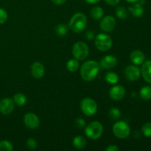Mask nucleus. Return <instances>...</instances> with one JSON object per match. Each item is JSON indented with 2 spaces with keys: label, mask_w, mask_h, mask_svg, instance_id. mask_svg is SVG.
Segmentation results:
<instances>
[{
  "label": "nucleus",
  "mask_w": 151,
  "mask_h": 151,
  "mask_svg": "<svg viewBox=\"0 0 151 151\" xmlns=\"http://www.w3.org/2000/svg\"><path fill=\"white\" fill-rule=\"evenodd\" d=\"M100 69V65L95 60H88L81 66V78L87 82L92 81L97 77Z\"/></svg>",
  "instance_id": "1"
},
{
  "label": "nucleus",
  "mask_w": 151,
  "mask_h": 151,
  "mask_svg": "<svg viewBox=\"0 0 151 151\" xmlns=\"http://www.w3.org/2000/svg\"><path fill=\"white\" fill-rule=\"evenodd\" d=\"M86 25V16L82 13H77L71 19L69 27L73 32H81L85 29Z\"/></svg>",
  "instance_id": "2"
},
{
  "label": "nucleus",
  "mask_w": 151,
  "mask_h": 151,
  "mask_svg": "<svg viewBox=\"0 0 151 151\" xmlns=\"http://www.w3.org/2000/svg\"><path fill=\"white\" fill-rule=\"evenodd\" d=\"M103 132V127L100 122L97 121L91 122L86 127L85 134L88 139H97L102 136Z\"/></svg>",
  "instance_id": "3"
},
{
  "label": "nucleus",
  "mask_w": 151,
  "mask_h": 151,
  "mask_svg": "<svg viewBox=\"0 0 151 151\" xmlns=\"http://www.w3.org/2000/svg\"><path fill=\"white\" fill-rule=\"evenodd\" d=\"M89 49L87 44L83 41L75 43L72 48V55L78 60H83L88 57Z\"/></svg>",
  "instance_id": "4"
},
{
  "label": "nucleus",
  "mask_w": 151,
  "mask_h": 151,
  "mask_svg": "<svg viewBox=\"0 0 151 151\" xmlns=\"http://www.w3.org/2000/svg\"><path fill=\"white\" fill-rule=\"evenodd\" d=\"M95 46L100 51L106 52L112 47V39L111 36L105 33H100L95 38Z\"/></svg>",
  "instance_id": "5"
},
{
  "label": "nucleus",
  "mask_w": 151,
  "mask_h": 151,
  "mask_svg": "<svg viewBox=\"0 0 151 151\" xmlns=\"http://www.w3.org/2000/svg\"><path fill=\"white\" fill-rule=\"evenodd\" d=\"M81 109L83 113L86 116H93L97 111V103L91 98L86 97L81 100Z\"/></svg>",
  "instance_id": "6"
},
{
  "label": "nucleus",
  "mask_w": 151,
  "mask_h": 151,
  "mask_svg": "<svg viewBox=\"0 0 151 151\" xmlns=\"http://www.w3.org/2000/svg\"><path fill=\"white\" fill-rule=\"evenodd\" d=\"M113 133L119 139H125L131 134V129L128 124L123 121H119L114 125Z\"/></svg>",
  "instance_id": "7"
},
{
  "label": "nucleus",
  "mask_w": 151,
  "mask_h": 151,
  "mask_svg": "<svg viewBox=\"0 0 151 151\" xmlns=\"http://www.w3.org/2000/svg\"><path fill=\"white\" fill-rule=\"evenodd\" d=\"M24 122L29 129H36L40 125V119L36 114L33 113H27L24 116Z\"/></svg>",
  "instance_id": "8"
},
{
  "label": "nucleus",
  "mask_w": 151,
  "mask_h": 151,
  "mask_svg": "<svg viewBox=\"0 0 151 151\" xmlns=\"http://www.w3.org/2000/svg\"><path fill=\"white\" fill-rule=\"evenodd\" d=\"M15 103L13 100L6 97L0 101V112L4 115H8L14 110Z\"/></svg>",
  "instance_id": "9"
},
{
  "label": "nucleus",
  "mask_w": 151,
  "mask_h": 151,
  "mask_svg": "<svg viewBox=\"0 0 151 151\" xmlns=\"http://www.w3.org/2000/svg\"><path fill=\"white\" fill-rule=\"evenodd\" d=\"M141 71L137 66L131 65L125 68V76L127 80L130 81H136L139 78Z\"/></svg>",
  "instance_id": "10"
},
{
  "label": "nucleus",
  "mask_w": 151,
  "mask_h": 151,
  "mask_svg": "<svg viewBox=\"0 0 151 151\" xmlns=\"http://www.w3.org/2000/svg\"><path fill=\"white\" fill-rule=\"evenodd\" d=\"M100 28L104 32H111L116 26V20L113 16H106L102 19L100 24Z\"/></svg>",
  "instance_id": "11"
},
{
  "label": "nucleus",
  "mask_w": 151,
  "mask_h": 151,
  "mask_svg": "<svg viewBox=\"0 0 151 151\" xmlns=\"http://www.w3.org/2000/svg\"><path fill=\"white\" fill-rule=\"evenodd\" d=\"M125 95V89L122 86H114L109 91V96L113 100L119 101Z\"/></svg>",
  "instance_id": "12"
},
{
  "label": "nucleus",
  "mask_w": 151,
  "mask_h": 151,
  "mask_svg": "<svg viewBox=\"0 0 151 151\" xmlns=\"http://www.w3.org/2000/svg\"><path fill=\"white\" fill-rule=\"evenodd\" d=\"M45 73V69L43 64L40 62H35L31 66V74L35 79H40L42 78Z\"/></svg>",
  "instance_id": "13"
},
{
  "label": "nucleus",
  "mask_w": 151,
  "mask_h": 151,
  "mask_svg": "<svg viewBox=\"0 0 151 151\" xmlns=\"http://www.w3.org/2000/svg\"><path fill=\"white\" fill-rule=\"evenodd\" d=\"M117 64V60L114 55H106L102 58L100 61V66L103 69H109L114 67Z\"/></svg>",
  "instance_id": "14"
},
{
  "label": "nucleus",
  "mask_w": 151,
  "mask_h": 151,
  "mask_svg": "<svg viewBox=\"0 0 151 151\" xmlns=\"http://www.w3.org/2000/svg\"><path fill=\"white\" fill-rule=\"evenodd\" d=\"M131 60L134 65H141L142 64L145 60V54L140 50H134L131 52V56H130Z\"/></svg>",
  "instance_id": "15"
},
{
  "label": "nucleus",
  "mask_w": 151,
  "mask_h": 151,
  "mask_svg": "<svg viewBox=\"0 0 151 151\" xmlns=\"http://www.w3.org/2000/svg\"><path fill=\"white\" fill-rule=\"evenodd\" d=\"M141 73L145 81L151 84V60L144 62L142 66Z\"/></svg>",
  "instance_id": "16"
},
{
  "label": "nucleus",
  "mask_w": 151,
  "mask_h": 151,
  "mask_svg": "<svg viewBox=\"0 0 151 151\" xmlns=\"http://www.w3.org/2000/svg\"><path fill=\"white\" fill-rule=\"evenodd\" d=\"M128 10L131 12V14L136 18H141L144 14V9L142 5L140 3H137L132 4L128 7Z\"/></svg>",
  "instance_id": "17"
},
{
  "label": "nucleus",
  "mask_w": 151,
  "mask_h": 151,
  "mask_svg": "<svg viewBox=\"0 0 151 151\" xmlns=\"http://www.w3.org/2000/svg\"><path fill=\"white\" fill-rule=\"evenodd\" d=\"M72 144L75 148L81 150V149H83L86 145V140L82 136H77L73 139Z\"/></svg>",
  "instance_id": "18"
},
{
  "label": "nucleus",
  "mask_w": 151,
  "mask_h": 151,
  "mask_svg": "<svg viewBox=\"0 0 151 151\" xmlns=\"http://www.w3.org/2000/svg\"><path fill=\"white\" fill-rule=\"evenodd\" d=\"M13 101L17 106H23L27 103V97L23 94L17 93L13 96Z\"/></svg>",
  "instance_id": "19"
},
{
  "label": "nucleus",
  "mask_w": 151,
  "mask_h": 151,
  "mask_svg": "<svg viewBox=\"0 0 151 151\" xmlns=\"http://www.w3.org/2000/svg\"><path fill=\"white\" fill-rule=\"evenodd\" d=\"M140 97L142 99L145 100H149L151 99V86H145L142 87L140 90Z\"/></svg>",
  "instance_id": "20"
},
{
  "label": "nucleus",
  "mask_w": 151,
  "mask_h": 151,
  "mask_svg": "<svg viewBox=\"0 0 151 151\" xmlns=\"http://www.w3.org/2000/svg\"><path fill=\"white\" fill-rule=\"evenodd\" d=\"M68 30H69V27L63 24H59L55 28V32L56 35H58V36L66 35L67 34Z\"/></svg>",
  "instance_id": "21"
},
{
  "label": "nucleus",
  "mask_w": 151,
  "mask_h": 151,
  "mask_svg": "<svg viewBox=\"0 0 151 151\" xmlns=\"http://www.w3.org/2000/svg\"><path fill=\"white\" fill-rule=\"evenodd\" d=\"M105 78H106V81L109 83L112 84V85L116 84L118 83V81H119V77H118V75L115 72H108L106 75Z\"/></svg>",
  "instance_id": "22"
},
{
  "label": "nucleus",
  "mask_w": 151,
  "mask_h": 151,
  "mask_svg": "<svg viewBox=\"0 0 151 151\" xmlns=\"http://www.w3.org/2000/svg\"><path fill=\"white\" fill-rule=\"evenodd\" d=\"M103 14H104V11H103V8L100 7H94L91 11V17L96 20L101 19L103 16Z\"/></svg>",
  "instance_id": "23"
},
{
  "label": "nucleus",
  "mask_w": 151,
  "mask_h": 151,
  "mask_svg": "<svg viewBox=\"0 0 151 151\" xmlns=\"http://www.w3.org/2000/svg\"><path fill=\"white\" fill-rule=\"evenodd\" d=\"M66 69L71 72H75L79 69V63L76 59H71L66 63Z\"/></svg>",
  "instance_id": "24"
},
{
  "label": "nucleus",
  "mask_w": 151,
  "mask_h": 151,
  "mask_svg": "<svg viewBox=\"0 0 151 151\" xmlns=\"http://www.w3.org/2000/svg\"><path fill=\"white\" fill-rule=\"evenodd\" d=\"M116 16L120 19H125L128 17V10L123 6H119L115 10Z\"/></svg>",
  "instance_id": "25"
},
{
  "label": "nucleus",
  "mask_w": 151,
  "mask_h": 151,
  "mask_svg": "<svg viewBox=\"0 0 151 151\" xmlns=\"http://www.w3.org/2000/svg\"><path fill=\"white\" fill-rule=\"evenodd\" d=\"M109 115L111 119H113V120H116V119H119L121 116L120 111L117 108H112L109 110Z\"/></svg>",
  "instance_id": "26"
},
{
  "label": "nucleus",
  "mask_w": 151,
  "mask_h": 151,
  "mask_svg": "<svg viewBox=\"0 0 151 151\" xmlns=\"http://www.w3.org/2000/svg\"><path fill=\"white\" fill-rule=\"evenodd\" d=\"M13 150V145L10 142L6 140L0 142V151H12Z\"/></svg>",
  "instance_id": "27"
},
{
  "label": "nucleus",
  "mask_w": 151,
  "mask_h": 151,
  "mask_svg": "<svg viewBox=\"0 0 151 151\" xmlns=\"http://www.w3.org/2000/svg\"><path fill=\"white\" fill-rule=\"evenodd\" d=\"M142 131L144 136L147 137H151V122H147L144 124L142 128Z\"/></svg>",
  "instance_id": "28"
},
{
  "label": "nucleus",
  "mask_w": 151,
  "mask_h": 151,
  "mask_svg": "<svg viewBox=\"0 0 151 151\" xmlns=\"http://www.w3.org/2000/svg\"><path fill=\"white\" fill-rule=\"evenodd\" d=\"M26 145L30 150H35L37 147V142L35 141V139L29 138L27 140Z\"/></svg>",
  "instance_id": "29"
},
{
  "label": "nucleus",
  "mask_w": 151,
  "mask_h": 151,
  "mask_svg": "<svg viewBox=\"0 0 151 151\" xmlns=\"http://www.w3.org/2000/svg\"><path fill=\"white\" fill-rule=\"evenodd\" d=\"M7 19V13L4 9L0 8V24L6 22Z\"/></svg>",
  "instance_id": "30"
},
{
  "label": "nucleus",
  "mask_w": 151,
  "mask_h": 151,
  "mask_svg": "<svg viewBox=\"0 0 151 151\" xmlns=\"http://www.w3.org/2000/svg\"><path fill=\"white\" fill-rule=\"evenodd\" d=\"M75 125H77L78 128H85L86 126V122L83 118H78L77 120L75 121Z\"/></svg>",
  "instance_id": "31"
},
{
  "label": "nucleus",
  "mask_w": 151,
  "mask_h": 151,
  "mask_svg": "<svg viewBox=\"0 0 151 151\" xmlns=\"http://www.w3.org/2000/svg\"><path fill=\"white\" fill-rule=\"evenodd\" d=\"M85 38L88 41H91L94 38V32L91 30L87 31L85 33Z\"/></svg>",
  "instance_id": "32"
},
{
  "label": "nucleus",
  "mask_w": 151,
  "mask_h": 151,
  "mask_svg": "<svg viewBox=\"0 0 151 151\" xmlns=\"http://www.w3.org/2000/svg\"><path fill=\"white\" fill-rule=\"evenodd\" d=\"M106 151H119V147H117L115 145H109L106 149Z\"/></svg>",
  "instance_id": "33"
},
{
  "label": "nucleus",
  "mask_w": 151,
  "mask_h": 151,
  "mask_svg": "<svg viewBox=\"0 0 151 151\" xmlns=\"http://www.w3.org/2000/svg\"><path fill=\"white\" fill-rule=\"evenodd\" d=\"M105 1H106V2L108 4H109V5L114 6L116 5V4L120 1V0H105Z\"/></svg>",
  "instance_id": "34"
},
{
  "label": "nucleus",
  "mask_w": 151,
  "mask_h": 151,
  "mask_svg": "<svg viewBox=\"0 0 151 151\" xmlns=\"http://www.w3.org/2000/svg\"><path fill=\"white\" fill-rule=\"evenodd\" d=\"M54 4H58V5H60V4H63L66 2V0H51Z\"/></svg>",
  "instance_id": "35"
},
{
  "label": "nucleus",
  "mask_w": 151,
  "mask_h": 151,
  "mask_svg": "<svg viewBox=\"0 0 151 151\" xmlns=\"http://www.w3.org/2000/svg\"><path fill=\"white\" fill-rule=\"evenodd\" d=\"M100 1V0H85L86 2L88 3V4H96Z\"/></svg>",
  "instance_id": "36"
},
{
  "label": "nucleus",
  "mask_w": 151,
  "mask_h": 151,
  "mask_svg": "<svg viewBox=\"0 0 151 151\" xmlns=\"http://www.w3.org/2000/svg\"><path fill=\"white\" fill-rule=\"evenodd\" d=\"M126 1L129 3H136V2H138L139 0H125Z\"/></svg>",
  "instance_id": "37"
}]
</instances>
